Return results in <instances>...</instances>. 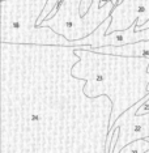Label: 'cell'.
<instances>
[{"instance_id": "cell-4", "label": "cell", "mask_w": 149, "mask_h": 153, "mask_svg": "<svg viewBox=\"0 0 149 153\" xmlns=\"http://www.w3.org/2000/svg\"><path fill=\"white\" fill-rule=\"evenodd\" d=\"M147 139H148V140H149V136H147Z\"/></svg>"}, {"instance_id": "cell-1", "label": "cell", "mask_w": 149, "mask_h": 153, "mask_svg": "<svg viewBox=\"0 0 149 153\" xmlns=\"http://www.w3.org/2000/svg\"><path fill=\"white\" fill-rule=\"evenodd\" d=\"M47 0H1V42L76 46L50 26H38Z\"/></svg>"}, {"instance_id": "cell-3", "label": "cell", "mask_w": 149, "mask_h": 153, "mask_svg": "<svg viewBox=\"0 0 149 153\" xmlns=\"http://www.w3.org/2000/svg\"><path fill=\"white\" fill-rule=\"evenodd\" d=\"M147 113H149V101H147V102H145L143 106L139 107V110L136 111V114H147Z\"/></svg>"}, {"instance_id": "cell-2", "label": "cell", "mask_w": 149, "mask_h": 153, "mask_svg": "<svg viewBox=\"0 0 149 153\" xmlns=\"http://www.w3.org/2000/svg\"><path fill=\"white\" fill-rule=\"evenodd\" d=\"M120 152H149V140L147 137L135 139L124 145Z\"/></svg>"}]
</instances>
